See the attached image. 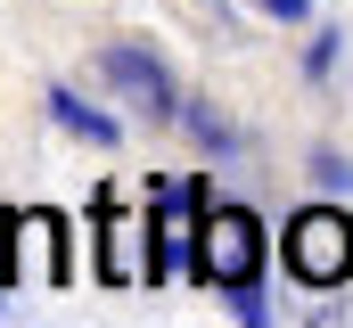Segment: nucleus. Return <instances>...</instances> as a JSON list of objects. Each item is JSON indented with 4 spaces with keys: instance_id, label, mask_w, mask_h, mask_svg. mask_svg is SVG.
I'll return each mask as SVG.
<instances>
[{
    "instance_id": "5",
    "label": "nucleus",
    "mask_w": 353,
    "mask_h": 328,
    "mask_svg": "<svg viewBox=\"0 0 353 328\" xmlns=\"http://www.w3.org/2000/svg\"><path fill=\"white\" fill-rule=\"evenodd\" d=\"M99 230H107V246H99V279H107V287H140V279H157V263L140 254L148 222H140V214H123L107 189H99Z\"/></svg>"
},
{
    "instance_id": "8",
    "label": "nucleus",
    "mask_w": 353,
    "mask_h": 328,
    "mask_svg": "<svg viewBox=\"0 0 353 328\" xmlns=\"http://www.w3.org/2000/svg\"><path fill=\"white\" fill-rule=\"evenodd\" d=\"M230 312H239L247 328H271V304L255 296V279H247V287H230Z\"/></svg>"
},
{
    "instance_id": "7",
    "label": "nucleus",
    "mask_w": 353,
    "mask_h": 328,
    "mask_svg": "<svg viewBox=\"0 0 353 328\" xmlns=\"http://www.w3.org/2000/svg\"><path fill=\"white\" fill-rule=\"evenodd\" d=\"M181 123H189L205 148H230V123H222V115H205V107H181Z\"/></svg>"
},
{
    "instance_id": "2",
    "label": "nucleus",
    "mask_w": 353,
    "mask_h": 328,
    "mask_svg": "<svg viewBox=\"0 0 353 328\" xmlns=\"http://www.w3.org/2000/svg\"><path fill=\"white\" fill-rule=\"evenodd\" d=\"M263 271V222L247 205H205V230H197V279L214 287H247Z\"/></svg>"
},
{
    "instance_id": "1",
    "label": "nucleus",
    "mask_w": 353,
    "mask_h": 328,
    "mask_svg": "<svg viewBox=\"0 0 353 328\" xmlns=\"http://www.w3.org/2000/svg\"><path fill=\"white\" fill-rule=\"evenodd\" d=\"M279 254H288V279H304V287H345L353 279V214L304 205V214L288 222Z\"/></svg>"
},
{
    "instance_id": "9",
    "label": "nucleus",
    "mask_w": 353,
    "mask_h": 328,
    "mask_svg": "<svg viewBox=\"0 0 353 328\" xmlns=\"http://www.w3.org/2000/svg\"><path fill=\"white\" fill-rule=\"evenodd\" d=\"M271 17H279V25H304V8H312V0H263Z\"/></svg>"
},
{
    "instance_id": "6",
    "label": "nucleus",
    "mask_w": 353,
    "mask_h": 328,
    "mask_svg": "<svg viewBox=\"0 0 353 328\" xmlns=\"http://www.w3.org/2000/svg\"><path fill=\"white\" fill-rule=\"evenodd\" d=\"M50 115H58L66 132H83V140H99V148H115V115H99V107H83L74 90H50Z\"/></svg>"
},
{
    "instance_id": "4",
    "label": "nucleus",
    "mask_w": 353,
    "mask_h": 328,
    "mask_svg": "<svg viewBox=\"0 0 353 328\" xmlns=\"http://www.w3.org/2000/svg\"><path fill=\"white\" fill-rule=\"evenodd\" d=\"M99 74H107V90H123L140 115H181V99H173V74L157 66V50H140V41H107L99 50Z\"/></svg>"
},
{
    "instance_id": "3",
    "label": "nucleus",
    "mask_w": 353,
    "mask_h": 328,
    "mask_svg": "<svg viewBox=\"0 0 353 328\" xmlns=\"http://www.w3.org/2000/svg\"><path fill=\"white\" fill-rule=\"evenodd\" d=\"M197 230H205V189H197V181H173V189L157 197V222H148V263H157V279L197 271Z\"/></svg>"
}]
</instances>
